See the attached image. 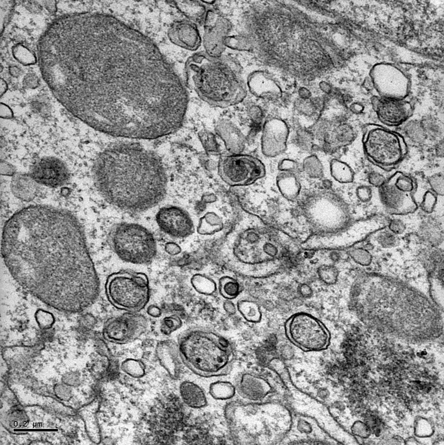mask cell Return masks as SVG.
I'll return each instance as SVG.
<instances>
[{"label": "cell", "mask_w": 444, "mask_h": 445, "mask_svg": "<svg viewBox=\"0 0 444 445\" xmlns=\"http://www.w3.org/2000/svg\"><path fill=\"white\" fill-rule=\"evenodd\" d=\"M287 129L284 123L278 119H271L264 125L262 136L263 153L268 157H274L285 148L287 137Z\"/></svg>", "instance_id": "cell-16"}, {"label": "cell", "mask_w": 444, "mask_h": 445, "mask_svg": "<svg viewBox=\"0 0 444 445\" xmlns=\"http://www.w3.org/2000/svg\"><path fill=\"white\" fill-rule=\"evenodd\" d=\"M148 327L146 318L136 312H127L109 319L104 324L103 335L109 341L126 344L137 339Z\"/></svg>", "instance_id": "cell-10"}, {"label": "cell", "mask_w": 444, "mask_h": 445, "mask_svg": "<svg viewBox=\"0 0 444 445\" xmlns=\"http://www.w3.org/2000/svg\"><path fill=\"white\" fill-rule=\"evenodd\" d=\"M1 252L15 280L59 311L82 312L98 296L84 230L66 210L35 205L17 211L3 226Z\"/></svg>", "instance_id": "cell-1"}, {"label": "cell", "mask_w": 444, "mask_h": 445, "mask_svg": "<svg viewBox=\"0 0 444 445\" xmlns=\"http://www.w3.org/2000/svg\"><path fill=\"white\" fill-rule=\"evenodd\" d=\"M363 140L367 157L381 167L397 165L406 153L403 138L380 126H368Z\"/></svg>", "instance_id": "cell-7"}, {"label": "cell", "mask_w": 444, "mask_h": 445, "mask_svg": "<svg viewBox=\"0 0 444 445\" xmlns=\"http://www.w3.org/2000/svg\"><path fill=\"white\" fill-rule=\"evenodd\" d=\"M285 328L291 340L305 349H322L329 340V333L324 325L308 313L293 314L286 321Z\"/></svg>", "instance_id": "cell-9"}, {"label": "cell", "mask_w": 444, "mask_h": 445, "mask_svg": "<svg viewBox=\"0 0 444 445\" xmlns=\"http://www.w3.org/2000/svg\"><path fill=\"white\" fill-rule=\"evenodd\" d=\"M427 138L432 140H441L443 134L442 125L435 118L426 117L420 121Z\"/></svg>", "instance_id": "cell-27"}, {"label": "cell", "mask_w": 444, "mask_h": 445, "mask_svg": "<svg viewBox=\"0 0 444 445\" xmlns=\"http://www.w3.org/2000/svg\"><path fill=\"white\" fill-rule=\"evenodd\" d=\"M178 348L182 362L201 375L214 376L225 372L231 359L229 342L212 332L187 331L181 336Z\"/></svg>", "instance_id": "cell-4"}, {"label": "cell", "mask_w": 444, "mask_h": 445, "mask_svg": "<svg viewBox=\"0 0 444 445\" xmlns=\"http://www.w3.org/2000/svg\"><path fill=\"white\" fill-rule=\"evenodd\" d=\"M403 131L405 137L415 145H421L426 140L427 137L420 121L411 120L403 125Z\"/></svg>", "instance_id": "cell-25"}, {"label": "cell", "mask_w": 444, "mask_h": 445, "mask_svg": "<svg viewBox=\"0 0 444 445\" xmlns=\"http://www.w3.org/2000/svg\"><path fill=\"white\" fill-rule=\"evenodd\" d=\"M436 201V194L432 191H428L424 194L421 204V208L424 212L430 213L433 212Z\"/></svg>", "instance_id": "cell-43"}, {"label": "cell", "mask_w": 444, "mask_h": 445, "mask_svg": "<svg viewBox=\"0 0 444 445\" xmlns=\"http://www.w3.org/2000/svg\"><path fill=\"white\" fill-rule=\"evenodd\" d=\"M105 288L110 302L127 312H138L146 306L150 298L147 275L133 270H121L111 274Z\"/></svg>", "instance_id": "cell-6"}, {"label": "cell", "mask_w": 444, "mask_h": 445, "mask_svg": "<svg viewBox=\"0 0 444 445\" xmlns=\"http://www.w3.org/2000/svg\"><path fill=\"white\" fill-rule=\"evenodd\" d=\"M203 23L201 38L205 52L211 57H221L226 47L225 39L231 28L230 21L217 11L209 8Z\"/></svg>", "instance_id": "cell-11"}, {"label": "cell", "mask_w": 444, "mask_h": 445, "mask_svg": "<svg viewBox=\"0 0 444 445\" xmlns=\"http://www.w3.org/2000/svg\"><path fill=\"white\" fill-rule=\"evenodd\" d=\"M54 392L57 397L63 401H67L72 397V389L70 386L64 384H57L54 387Z\"/></svg>", "instance_id": "cell-45"}, {"label": "cell", "mask_w": 444, "mask_h": 445, "mask_svg": "<svg viewBox=\"0 0 444 445\" xmlns=\"http://www.w3.org/2000/svg\"><path fill=\"white\" fill-rule=\"evenodd\" d=\"M147 313L153 317L158 318L160 316L161 312L159 307L154 305H151L147 309Z\"/></svg>", "instance_id": "cell-52"}, {"label": "cell", "mask_w": 444, "mask_h": 445, "mask_svg": "<svg viewBox=\"0 0 444 445\" xmlns=\"http://www.w3.org/2000/svg\"><path fill=\"white\" fill-rule=\"evenodd\" d=\"M182 325L180 318L174 315L164 318L160 324V330L164 335H169L179 328Z\"/></svg>", "instance_id": "cell-34"}, {"label": "cell", "mask_w": 444, "mask_h": 445, "mask_svg": "<svg viewBox=\"0 0 444 445\" xmlns=\"http://www.w3.org/2000/svg\"><path fill=\"white\" fill-rule=\"evenodd\" d=\"M378 243L382 247L391 248L395 246L398 242L397 235L390 231L380 232L377 237Z\"/></svg>", "instance_id": "cell-40"}, {"label": "cell", "mask_w": 444, "mask_h": 445, "mask_svg": "<svg viewBox=\"0 0 444 445\" xmlns=\"http://www.w3.org/2000/svg\"><path fill=\"white\" fill-rule=\"evenodd\" d=\"M192 283L196 290L203 294H211L216 290L215 282L210 278L201 275H195L193 278Z\"/></svg>", "instance_id": "cell-30"}, {"label": "cell", "mask_w": 444, "mask_h": 445, "mask_svg": "<svg viewBox=\"0 0 444 445\" xmlns=\"http://www.w3.org/2000/svg\"><path fill=\"white\" fill-rule=\"evenodd\" d=\"M13 54L22 64H29L35 62V58L33 54L22 45L16 46L13 49Z\"/></svg>", "instance_id": "cell-38"}, {"label": "cell", "mask_w": 444, "mask_h": 445, "mask_svg": "<svg viewBox=\"0 0 444 445\" xmlns=\"http://www.w3.org/2000/svg\"><path fill=\"white\" fill-rule=\"evenodd\" d=\"M368 179L371 185L377 188L381 187L386 181L385 177L377 171L371 172L368 174Z\"/></svg>", "instance_id": "cell-48"}, {"label": "cell", "mask_w": 444, "mask_h": 445, "mask_svg": "<svg viewBox=\"0 0 444 445\" xmlns=\"http://www.w3.org/2000/svg\"><path fill=\"white\" fill-rule=\"evenodd\" d=\"M36 183L29 175H17L12 179L11 188L18 198L29 201L34 197L36 192Z\"/></svg>", "instance_id": "cell-23"}, {"label": "cell", "mask_w": 444, "mask_h": 445, "mask_svg": "<svg viewBox=\"0 0 444 445\" xmlns=\"http://www.w3.org/2000/svg\"><path fill=\"white\" fill-rule=\"evenodd\" d=\"M9 423L11 427H21L28 423V417L24 412L21 409H15L9 415Z\"/></svg>", "instance_id": "cell-39"}, {"label": "cell", "mask_w": 444, "mask_h": 445, "mask_svg": "<svg viewBox=\"0 0 444 445\" xmlns=\"http://www.w3.org/2000/svg\"><path fill=\"white\" fill-rule=\"evenodd\" d=\"M92 172L102 196L124 212L146 211L166 195L167 178L161 159L135 142L110 145L97 156Z\"/></svg>", "instance_id": "cell-2"}, {"label": "cell", "mask_w": 444, "mask_h": 445, "mask_svg": "<svg viewBox=\"0 0 444 445\" xmlns=\"http://www.w3.org/2000/svg\"><path fill=\"white\" fill-rule=\"evenodd\" d=\"M35 318L39 327L43 330L51 328L55 322L53 315L46 310L38 309L35 314Z\"/></svg>", "instance_id": "cell-35"}, {"label": "cell", "mask_w": 444, "mask_h": 445, "mask_svg": "<svg viewBox=\"0 0 444 445\" xmlns=\"http://www.w3.org/2000/svg\"><path fill=\"white\" fill-rule=\"evenodd\" d=\"M62 381L70 386H77L80 383V374L77 371H71L63 375Z\"/></svg>", "instance_id": "cell-46"}, {"label": "cell", "mask_w": 444, "mask_h": 445, "mask_svg": "<svg viewBox=\"0 0 444 445\" xmlns=\"http://www.w3.org/2000/svg\"><path fill=\"white\" fill-rule=\"evenodd\" d=\"M337 275L336 270L332 267L323 268L319 272V276L321 280L328 284H333L335 282Z\"/></svg>", "instance_id": "cell-44"}, {"label": "cell", "mask_w": 444, "mask_h": 445, "mask_svg": "<svg viewBox=\"0 0 444 445\" xmlns=\"http://www.w3.org/2000/svg\"><path fill=\"white\" fill-rule=\"evenodd\" d=\"M215 130L223 141L227 150L232 154L241 153L244 148L245 137L241 131L232 122L222 120L218 122Z\"/></svg>", "instance_id": "cell-18"}, {"label": "cell", "mask_w": 444, "mask_h": 445, "mask_svg": "<svg viewBox=\"0 0 444 445\" xmlns=\"http://www.w3.org/2000/svg\"><path fill=\"white\" fill-rule=\"evenodd\" d=\"M186 83L199 97L213 106L227 107L241 103L247 94L245 83L228 60L197 53L186 61Z\"/></svg>", "instance_id": "cell-3"}, {"label": "cell", "mask_w": 444, "mask_h": 445, "mask_svg": "<svg viewBox=\"0 0 444 445\" xmlns=\"http://www.w3.org/2000/svg\"><path fill=\"white\" fill-rule=\"evenodd\" d=\"M169 340L159 341L155 348L156 358L161 365L173 378L179 375L180 356L178 348Z\"/></svg>", "instance_id": "cell-19"}, {"label": "cell", "mask_w": 444, "mask_h": 445, "mask_svg": "<svg viewBox=\"0 0 444 445\" xmlns=\"http://www.w3.org/2000/svg\"><path fill=\"white\" fill-rule=\"evenodd\" d=\"M177 8L189 20L203 22L207 10L203 1H176Z\"/></svg>", "instance_id": "cell-24"}, {"label": "cell", "mask_w": 444, "mask_h": 445, "mask_svg": "<svg viewBox=\"0 0 444 445\" xmlns=\"http://www.w3.org/2000/svg\"><path fill=\"white\" fill-rule=\"evenodd\" d=\"M418 235L423 242L430 246L437 247L443 241L442 228L437 222L432 220H426L421 223Z\"/></svg>", "instance_id": "cell-22"}, {"label": "cell", "mask_w": 444, "mask_h": 445, "mask_svg": "<svg viewBox=\"0 0 444 445\" xmlns=\"http://www.w3.org/2000/svg\"><path fill=\"white\" fill-rule=\"evenodd\" d=\"M121 368L124 373L133 378H141L145 373V366L144 363L138 360H125L122 362Z\"/></svg>", "instance_id": "cell-29"}, {"label": "cell", "mask_w": 444, "mask_h": 445, "mask_svg": "<svg viewBox=\"0 0 444 445\" xmlns=\"http://www.w3.org/2000/svg\"><path fill=\"white\" fill-rule=\"evenodd\" d=\"M376 111L381 122L389 126L402 124L408 118L410 113L407 104L390 97L379 99L377 103Z\"/></svg>", "instance_id": "cell-17"}, {"label": "cell", "mask_w": 444, "mask_h": 445, "mask_svg": "<svg viewBox=\"0 0 444 445\" xmlns=\"http://www.w3.org/2000/svg\"><path fill=\"white\" fill-rule=\"evenodd\" d=\"M185 435L187 441L190 444H208L210 441L207 434L203 430L198 428L190 429Z\"/></svg>", "instance_id": "cell-37"}, {"label": "cell", "mask_w": 444, "mask_h": 445, "mask_svg": "<svg viewBox=\"0 0 444 445\" xmlns=\"http://www.w3.org/2000/svg\"><path fill=\"white\" fill-rule=\"evenodd\" d=\"M357 192L359 199L362 202H368L371 199L372 189L368 186H362L359 187Z\"/></svg>", "instance_id": "cell-49"}, {"label": "cell", "mask_w": 444, "mask_h": 445, "mask_svg": "<svg viewBox=\"0 0 444 445\" xmlns=\"http://www.w3.org/2000/svg\"><path fill=\"white\" fill-rule=\"evenodd\" d=\"M395 186L401 191L411 194L414 188V181L409 176L397 172L392 177Z\"/></svg>", "instance_id": "cell-32"}, {"label": "cell", "mask_w": 444, "mask_h": 445, "mask_svg": "<svg viewBox=\"0 0 444 445\" xmlns=\"http://www.w3.org/2000/svg\"><path fill=\"white\" fill-rule=\"evenodd\" d=\"M379 196L386 209L390 213L404 214L413 212L416 204L410 194L399 190L392 178L379 188Z\"/></svg>", "instance_id": "cell-14"}, {"label": "cell", "mask_w": 444, "mask_h": 445, "mask_svg": "<svg viewBox=\"0 0 444 445\" xmlns=\"http://www.w3.org/2000/svg\"><path fill=\"white\" fill-rule=\"evenodd\" d=\"M219 291L222 297L233 299L239 293L240 286L238 282L229 276L222 277L219 282Z\"/></svg>", "instance_id": "cell-28"}, {"label": "cell", "mask_w": 444, "mask_h": 445, "mask_svg": "<svg viewBox=\"0 0 444 445\" xmlns=\"http://www.w3.org/2000/svg\"><path fill=\"white\" fill-rule=\"evenodd\" d=\"M444 140L441 139L437 142L435 147V152L438 157H443L444 156Z\"/></svg>", "instance_id": "cell-53"}, {"label": "cell", "mask_w": 444, "mask_h": 445, "mask_svg": "<svg viewBox=\"0 0 444 445\" xmlns=\"http://www.w3.org/2000/svg\"><path fill=\"white\" fill-rule=\"evenodd\" d=\"M333 172L335 178L342 182H349L352 179L351 170L343 163L335 161L332 165Z\"/></svg>", "instance_id": "cell-36"}, {"label": "cell", "mask_w": 444, "mask_h": 445, "mask_svg": "<svg viewBox=\"0 0 444 445\" xmlns=\"http://www.w3.org/2000/svg\"><path fill=\"white\" fill-rule=\"evenodd\" d=\"M388 227L389 231L396 235L403 233L406 230V225L404 223L398 218L391 220Z\"/></svg>", "instance_id": "cell-47"}, {"label": "cell", "mask_w": 444, "mask_h": 445, "mask_svg": "<svg viewBox=\"0 0 444 445\" xmlns=\"http://www.w3.org/2000/svg\"><path fill=\"white\" fill-rule=\"evenodd\" d=\"M239 311L247 321L258 322L262 318V313L259 305L255 302L249 300H241L237 304Z\"/></svg>", "instance_id": "cell-26"}, {"label": "cell", "mask_w": 444, "mask_h": 445, "mask_svg": "<svg viewBox=\"0 0 444 445\" xmlns=\"http://www.w3.org/2000/svg\"><path fill=\"white\" fill-rule=\"evenodd\" d=\"M52 2V1H45L46 3L45 5V7H46L47 9H48L49 10V11H54V8H55V7L54 6L55 4H54V1H53V2L52 3H51Z\"/></svg>", "instance_id": "cell-55"}, {"label": "cell", "mask_w": 444, "mask_h": 445, "mask_svg": "<svg viewBox=\"0 0 444 445\" xmlns=\"http://www.w3.org/2000/svg\"><path fill=\"white\" fill-rule=\"evenodd\" d=\"M298 291L300 295L305 298L311 297L312 294V290L311 287L306 284H302L299 286Z\"/></svg>", "instance_id": "cell-51"}, {"label": "cell", "mask_w": 444, "mask_h": 445, "mask_svg": "<svg viewBox=\"0 0 444 445\" xmlns=\"http://www.w3.org/2000/svg\"><path fill=\"white\" fill-rule=\"evenodd\" d=\"M335 140L340 145L350 143L354 139V133L351 127L347 124L339 125L334 131Z\"/></svg>", "instance_id": "cell-33"}, {"label": "cell", "mask_w": 444, "mask_h": 445, "mask_svg": "<svg viewBox=\"0 0 444 445\" xmlns=\"http://www.w3.org/2000/svg\"><path fill=\"white\" fill-rule=\"evenodd\" d=\"M111 247L123 261L136 264L150 263L156 254V241L147 228L134 223L115 224L109 235Z\"/></svg>", "instance_id": "cell-5"}, {"label": "cell", "mask_w": 444, "mask_h": 445, "mask_svg": "<svg viewBox=\"0 0 444 445\" xmlns=\"http://www.w3.org/2000/svg\"><path fill=\"white\" fill-rule=\"evenodd\" d=\"M350 255L356 262L360 265L367 266L371 262L372 255L366 249L357 248L353 250L351 252Z\"/></svg>", "instance_id": "cell-42"}, {"label": "cell", "mask_w": 444, "mask_h": 445, "mask_svg": "<svg viewBox=\"0 0 444 445\" xmlns=\"http://www.w3.org/2000/svg\"><path fill=\"white\" fill-rule=\"evenodd\" d=\"M428 183L432 191L437 195L443 196L444 194V176L441 173H437L428 178Z\"/></svg>", "instance_id": "cell-41"}, {"label": "cell", "mask_w": 444, "mask_h": 445, "mask_svg": "<svg viewBox=\"0 0 444 445\" xmlns=\"http://www.w3.org/2000/svg\"><path fill=\"white\" fill-rule=\"evenodd\" d=\"M30 176L38 184L51 188L65 184L69 178V172L65 163L54 157H45L31 168Z\"/></svg>", "instance_id": "cell-13"}, {"label": "cell", "mask_w": 444, "mask_h": 445, "mask_svg": "<svg viewBox=\"0 0 444 445\" xmlns=\"http://www.w3.org/2000/svg\"><path fill=\"white\" fill-rule=\"evenodd\" d=\"M23 83L27 87H35L38 84V77L34 74H28L24 77Z\"/></svg>", "instance_id": "cell-50"}, {"label": "cell", "mask_w": 444, "mask_h": 445, "mask_svg": "<svg viewBox=\"0 0 444 445\" xmlns=\"http://www.w3.org/2000/svg\"><path fill=\"white\" fill-rule=\"evenodd\" d=\"M218 173L222 179L231 186H246L262 178L265 173L263 163L247 154L223 156L219 162Z\"/></svg>", "instance_id": "cell-8"}, {"label": "cell", "mask_w": 444, "mask_h": 445, "mask_svg": "<svg viewBox=\"0 0 444 445\" xmlns=\"http://www.w3.org/2000/svg\"><path fill=\"white\" fill-rule=\"evenodd\" d=\"M155 220L163 232L174 238H185L194 232L189 214L179 207L168 205L161 208L155 215Z\"/></svg>", "instance_id": "cell-12"}, {"label": "cell", "mask_w": 444, "mask_h": 445, "mask_svg": "<svg viewBox=\"0 0 444 445\" xmlns=\"http://www.w3.org/2000/svg\"><path fill=\"white\" fill-rule=\"evenodd\" d=\"M261 72L253 73L247 78L246 86L251 92L262 98H275L280 90L274 81Z\"/></svg>", "instance_id": "cell-20"}, {"label": "cell", "mask_w": 444, "mask_h": 445, "mask_svg": "<svg viewBox=\"0 0 444 445\" xmlns=\"http://www.w3.org/2000/svg\"><path fill=\"white\" fill-rule=\"evenodd\" d=\"M10 74L14 77H18L21 73V70L17 66H11L9 68Z\"/></svg>", "instance_id": "cell-54"}, {"label": "cell", "mask_w": 444, "mask_h": 445, "mask_svg": "<svg viewBox=\"0 0 444 445\" xmlns=\"http://www.w3.org/2000/svg\"><path fill=\"white\" fill-rule=\"evenodd\" d=\"M167 35L173 44L192 51L197 50L202 43L197 25L189 20L175 21L169 27Z\"/></svg>", "instance_id": "cell-15"}, {"label": "cell", "mask_w": 444, "mask_h": 445, "mask_svg": "<svg viewBox=\"0 0 444 445\" xmlns=\"http://www.w3.org/2000/svg\"><path fill=\"white\" fill-rule=\"evenodd\" d=\"M180 396L184 403L193 408H200L206 403V398L202 390L195 383L185 381L179 387Z\"/></svg>", "instance_id": "cell-21"}, {"label": "cell", "mask_w": 444, "mask_h": 445, "mask_svg": "<svg viewBox=\"0 0 444 445\" xmlns=\"http://www.w3.org/2000/svg\"><path fill=\"white\" fill-rule=\"evenodd\" d=\"M199 139L206 151L216 153L219 151V144L215 135L208 130H202L199 134Z\"/></svg>", "instance_id": "cell-31"}, {"label": "cell", "mask_w": 444, "mask_h": 445, "mask_svg": "<svg viewBox=\"0 0 444 445\" xmlns=\"http://www.w3.org/2000/svg\"><path fill=\"white\" fill-rule=\"evenodd\" d=\"M6 84L2 79H0V88L3 87L2 89L1 90V93L2 91H5L6 89Z\"/></svg>", "instance_id": "cell-56"}]
</instances>
